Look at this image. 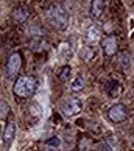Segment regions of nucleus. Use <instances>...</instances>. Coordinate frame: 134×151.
<instances>
[{
	"mask_svg": "<svg viewBox=\"0 0 134 151\" xmlns=\"http://www.w3.org/2000/svg\"><path fill=\"white\" fill-rule=\"evenodd\" d=\"M36 87H37V81H36L35 76L22 75L14 81L13 93L19 98H30V97H33V93L36 92Z\"/></svg>",
	"mask_w": 134,
	"mask_h": 151,
	"instance_id": "obj_1",
	"label": "nucleus"
},
{
	"mask_svg": "<svg viewBox=\"0 0 134 151\" xmlns=\"http://www.w3.org/2000/svg\"><path fill=\"white\" fill-rule=\"evenodd\" d=\"M47 19L56 30H64L69 25V14L61 5L55 3L47 9Z\"/></svg>",
	"mask_w": 134,
	"mask_h": 151,
	"instance_id": "obj_2",
	"label": "nucleus"
},
{
	"mask_svg": "<svg viewBox=\"0 0 134 151\" xmlns=\"http://www.w3.org/2000/svg\"><path fill=\"white\" fill-rule=\"evenodd\" d=\"M81 109H83V101L76 97L67 98L66 101L61 104V112H63L66 117H73L76 114H80Z\"/></svg>",
	"mask_w": 134,
	"mask_h": 151,
	"instance_id": "obj_3",
	"label": "nucleus"
},
{
	"mask_svg": "<svg viewBox=\"0 0 134 151\" xmlns=\"http://www.w3.org/2000/svg\"><path fill=\"white\" fill-rule=\"evenodd\" d=\"M108 119L114 123H120V122H125L128 119V109L125 104L122 103H117L114 104L112 108H109L108 111Z\"/></svg>",
	"mask_w": 134,
	"mask_h": 151,
	"instance_id": "obj_4",
	"label": "nucleus"
},
{
	"mask_svg": "<svg viewBox=\"0 0 134 151\" xmlns=\"http://www.w3.org/2000/svg\"><path fill=\"white\" fill-rule=\"evenodd\" d=\"M20 67H22V56L20 55L19 53L9 55L8 63H6V75H8V78H14L19 73Z\"/></svg>",
	"mask_w": 134,
	"mask_h": 151,
	"instance_id": "obj_5",
	"label": "nucleus"
},
{
	"mask_svg": "<svg viewBox=\"0 0 134 151\" xmlns=\"http://www.w3.org/2000/svg\"><path fill=\"white\" fill-rule=\"evenodd\" d=\"M102 48L106 56H114L117 53V37L115 36H106L102 41Z\"/></svg>",
	"mask_w": 134,
	"mask_h": 151,
	"instance_id": "obj_6",
	"label": "nucleus"
},
{
	"mask_svg": "<svg viewBox=\"0 0 134 151\" xmlns=\"http://www.w3.org/2000/svg\"><path fill=\"white\" fill-rule=\"evenodd\" d=\"M102 37V28L98 24H92L86 31V42L87 44H95Z\"/></svg>",
	"mask_w": 134,
	"mask_h": 151,
	"instance_id": "obj_7",
	"label": "nucleus"
},
{
	"mask_svg": "<svg viewBox=\"0 0 134 151\" xmlns=\"http://www.w3.org/2000/svg\"><path fill=\"white\" fill-rule=\"evenodd\" d=\"M14 136H16V123H8L6 128H5V131L2 134V137H3V145L5 147H9L11 142L14 140Z\"/></svg>",
	"mask_w": 134,
	"mask_h": 151,
	"instance_id": "obj_8",
	"label": "nucleus"
},
{
	"mask_svg": "<svg viewBox=\"0 0 134 151\" xmlns=\"http://www.w3.org/2000/svg\"><path fill=\"white\" fill-rule=\"evenodd\" d=\"M104 9V0H92V6H91V14L94 17H100Z\"/></svg>",
	"mask_w": 134,
	"mask_h": 151,
	"instance_id": "obj_9",
	"label": "nucleus"
},
{
	"mask_svg": "<svg viewBox=\"0 0 134 151\" xmlns=\"http://www.w3.org/2000/svg\"><path fill=\"white\" fill-rule=\"evenodd\" d=\"M70 87H72V91L73 92H80V91H83L84 89V80H83V76H75L73 80H72V83H70Z\"/></svg>",
	"mask_w": 134,
	"mask_h": 151,
	"instance_id": "obj_10",
	"label": "nucleus"
},
{
	"mask_svg": "<svg viewBox=\"0 0 134 151\" xmlns=\"http://www.w3.org/2000/svg\"><path fill=\"white\" fill-rule=\"evenodd\" d=\"M27 17H28V9H27L25 6H19L17 9L14 11V20L24 22Z\"/></svg>",
	"mask_w": 134,
	"mask_h": 151,
	"instance_id": "obj_11",
	"label": "nucleus"
},
{
	"mask_svg": "<svg viewBox=\"0 0 134 151\" xmlns=\"http://www.w3.org/2000/svg\"><path fill=\"white\" fill-rule=\"evenodd\" d=\"M70 72H72L70 65H64L63 69L59 70V80H61V81H67V80L70 78Z\"/></svg>",
	"mask_w": 134,
	"mask_h": 151,
	"instance_id": "obj_12",
	"label": "nucleus"
},
{
	"mask_svg": "<svg viewBox=\"0 0 134 151\" xmlns=\"http://www.w3.org/2000/svg\"><path fill=\"white\" fill-rule=\"evenodd\" d=\"M59 147H61L59 137H52L45 142V148H59Z\"/></svg>",
	"mask_w": 134,
	"mask_h": 151,
	"instance_id": "obj_13",
	"label": "nucleus"
},
{
	"mask_svg": "<svg viewBox=\"0 0 134 151\" xmlns=\"http://www.w3.org/2000/svg\"><path fill=\"white\" fill-rule=\"evenodd\" d=\"M8 111H9L8 103L5 101V100H2V120H5L8 117Z\"/></svg>",
	"mask_w": 134,
	"mask_h": 151,
	"instance_id": "obj_14",
	"label": "nucleus"
},
{
	"mask_svg": "<svg viewBox=\"0 0 134 151\" xmlns=\"http://www.w3.org/2000/svg\"><path fill=\"white\" fill-rule=\"evenodd\" d=\"M45 151H59V148H47Z\"/></svg>",
	"mask_w": 134,
	"mask_h": 151,
	"instance_id": "obj_15",
	"label": "nucleus"
},
{
	"mask_svg": "<svg viewBox=\"0 0 134 151\" xmlns=\"http://www.w3.org/2000/svg\"><path fill=\"white\" fill-rule=\"evenodd\" d=\"M95 151H108L106 148H98V150H95Z\"/></svg>",
	"mask_w": 134,
	"mask_h": 151,
	"instance_id": "obj_16",
	"label": "nucleus"
}]
</instances>
